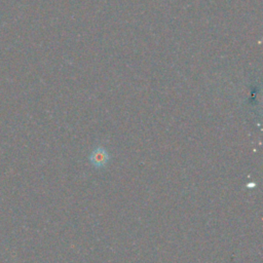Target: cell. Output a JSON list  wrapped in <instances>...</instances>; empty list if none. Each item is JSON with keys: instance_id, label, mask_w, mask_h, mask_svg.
<instances>
[{"instance_id": "cell-1", "label": "cell", "mask_w": 263, "mask_h": 263, "mask_svg": "<svg viewBox=\"0 0 263 263\" xmlns=\"http://www.w3.org/2000/svg\"><path fill=\"white\" fill-rule=\"evenodd\" d=\"M90 159L95 167L102 168V167H104V165H106V163L108 162L109 156L104 148L98 147L92 152Z\"/></svg>"}]
</instances>
